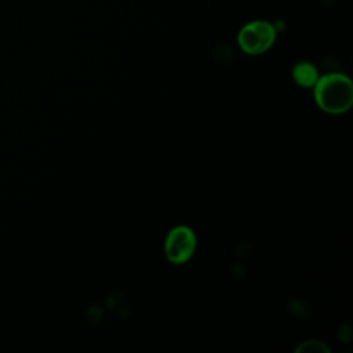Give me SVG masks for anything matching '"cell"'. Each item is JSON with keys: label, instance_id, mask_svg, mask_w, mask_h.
<instances>
[{"label": "cell", "instance_id": "6da1fadb", "mask_svg": "<svg viewBox=\"0 0 353 353\" xmlns=\"http://www.w3.org/2000/svg\"><path fill=\"white\" fill-rule=\"evenodd\" d=\"M314 87V99L321 110L339 114L350 109L353 103V84L342 73L320 76Z\"/></svg>", "mask_w": 353, "mask_h": 353}, {"label": "cell", "instance_id": "7a4b0ae2", "mask_svg": "<svg viewBox=\"0 0 353 353\" xmlns=\"http://www.w3.org/2000/svg\"><path fill=\"white\" fill-rule=\"evenodd\" d=\"M277 28L265 19H254L244 23L237 33V44L248 55L266 52L276 41Z\"/></svg>", "mask_w": 353, "mask_h": 353}, {"label": "cell", "instance_id": "3957f363", "mask_svg": "<svg viewBox=\"0 0 353 353\" xmlns=\"http://www.w3.org/2000/svg\"><path fill=\"white\" fill-rule=\"evenodd\" d=\"M196 248V236L188 226L174 228L165 239V255L172 263L186 262Z\"/></svg>", "mask_w": 353, "mask_h": 353}, {"label": "cell", "instance_id": "277c9868", "mask_svg": "<svg viewBox=\"0 0 353 353\" xmlns=\"http://www.w3.org/2000/svg\"><path fill=\"white\" fill-rule=\"evenodd\" d=\"M319 77H320V74H319L317 68L307 61L298 62L292 68V79L301 87H305V88L313 87L317 83Z\"/></svg>", "mask_w": 353, "mask_h": 353}, {"label": "cell", "instance_id": "5b68a950", "mask_svg": "<svg viewBox=\"0 0 353 353\" xmlns=\"http://www.w3.org/2000/svg\"><path fill=\"white\" fill-rule=\"evenodd\" d=\"M330 349L319 341H306L296 347V353H328Z\"/></svg>", "mask_w": 353, "mask_h": 353}]
</instances>
